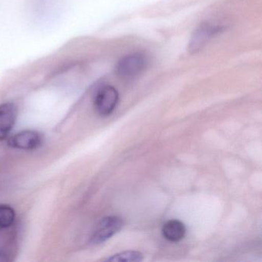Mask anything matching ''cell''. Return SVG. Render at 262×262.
<instances>
[{
  "label": "cell",
  "mask_w": 262,
  "mask_h": 262,
  "mask_svg": "<svg viewBox=\"0 0 262 262\" xmlns=\"http://www.w3.org/2000/svg\"><path fill=\"white\" fill-rule=\"evenodd\" d=\"M224 30L225 27L222 26L208 22L202 23L193 31L188 42V51L191 54L199 53L214 36L220 34Z\"/></svg>",
  "instance_id": "cell-1"
},
{
  "label": "cell",
  "mask_w": 262,
  "mask_h": 262,
  "mask_svg": "<svg viewBox=\"0 0 262 262\" xmlns=\"http://www.w3.org/2000/svg\"><path fill=\"white\" fill-rule=\"evenodd\" d=\"M147 63L145 55L139 53H131L123 56L118 62L116 73L122 79H133L145 70Z\"/></svg>",
  "instance_id": "cell-2"
},
{
  "label": "cell",
  "mask_w": 262,
  "mask_h": 262,
  "mask_svg": "<svg viewBox=\"0 0 262 262\" xmlns=\"http://www.w3.org/2000/svg\"><path fill=\"white\" fill-rule=\"evenodd\" d=\"M119 94L115 87L105 85L96 93L94 108L96 113L102 117L110 116L119 103Z\"/></svg>",
  "instance_id": "cell-3"
},
{
  "label": "cell",
  "mask_w": 262,
  "mask_h": 262,
  "mask_svg": "<svg viewBox=\"0 0 262 262\" xmlns=\"http://www.w3.org/2000/svg\"><path fill=\"white\" fill-rule=\"evenodd\" d=\"M123 225V221L119 216L113 215L104 217L96 226L91 237V243L93 245L104 243L119 232Z\"/></svg>",
  "instance_id": "cell-4"
},
{
  "label": "cell",
  "mask_w": 262,
  "mask_h": 262,
  "mask_svg": "<svg viewBox=\"0 0 262 262\" xmlns=\"http://www.w3.org/2000/svg\"><path fill=\"white\" fill-rule=\"evenodd\" d=\"M42 136L34 131H24L12 136L9 145L12 148L22 150L36 149L42 145Z\"/></svg>",
  "instance_id": "cell-5"
},
{
  "label": "cell",
  "mask_w": 262,
  "mask_h": 262,
  "mask_svg": "<svg viewBox=\"0 0 262 262\" xmlns=\"http://www.w3.org/2000/svg\"><path fill=\"white\" fill-rule=\"evenodd\" d=\"M17 113V107L12 102L0 105V140H4L13 129Z\"/></svg>",
  "instance_id": "cell-6"
},
{
  "label": "cell",
  "mask_w": 262,
  "mask_h": 262,
  "mask_svg": "<svg viewBox=\"0 0 262 262\" xmlns=\"http://www.w3.org/2000/svg\"><path fill=\"white\" fill-rule=\"evenodd\" d=\"M162 234L165 239L171 242H180L185 237L186 228L179 220H170L162 227Z\"/></svg>",
  "instance_id": "cell-7"
},
{
  "label": "cell",
  "mask_w": 262,
  "mask_h": 262,
  "mask_svg": "<svg viewBox=\"0 0 262 262\" xmlns=\"http://www.w3.org/2000/svg\"><path fill=\"white\" fill-rule=\"evenodd\" d=\"M143 260V255L139 251H128L119 253L107 258L106 261L139 262Z\"/></svg>",
  "instance_id": "cell-8"
},
{
  "label": "cell",
  "mask_w": 262,
  "mask_h": 262,
  "mask_svg": "<svg viewBox=\"0 0 262 262\" xmlns=\"http://www.w3.org/2000/svg\"><path fill=\"white\" fill-rule=\"evenodd\" d=\"M16 217L14 209L10 205H0V230L5 229L13 225Z\"/></svg>",
  "instance_id": "cell-9"
},
{
  "label": "cell",
  "mask_w": 262,
  "mask_h": 262,
  "mask_svg": "<svg viewBox=\"0 0 262 262\" xmlns=\"http://www.w3.org/2000/svg\"><path fill=\"white\" fill-rule=\"evenodd\" d=\"M7 260L6 258L5 255H4L3 253H0V260Z\"/></svg>",
  "instance_id": "cell-10"
}]
</instances>
